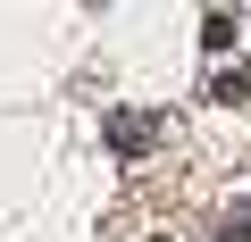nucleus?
Instances as JSON below:
<instances>
[{"instance_id": "obj_1", "label": "nucleus", "mask_w": 251, "mask_h": 242, "mask_svg": "<svg viewBox=\"0 0 251 242\" xmlns=\"http://www.w3.org/2000/svg\"><path fill=\"white\" fill-rule=\"evenodd\" d=\"M159 134H168V117H159V109H109V117H100V142H109L117 159H143Z\"/></svg>"}, {"instance_id": "obj_4", "label": "nucleus", "mask_w": 251, "mask_h": 242, "mask_svg": "<svg viewBox=\"0 0 251 242\" xmlns=\"http://www.w3.org/2000/svg\"><path fill=\"white\" fill-rule=\"evenodd\" d=\"M151 242H168V234H151Z\"/></svg>"}, {"instance_id": "obj_2", "label": "nucleus", "mask_w": 251, "mask_h": 242, "mask_svg": "<svg viewBox=\"0 0 251 242\" xmlns=\"http://www.w3.org/2000/svg\"><path fill=\"white\" fill-rule=\"evenodd\" d=\"M209 92H218V100H251V75H243V67H218Z\"/></svg>"}, {"instance_id": "obj_3", "label": "nucleus", "mask_w": 251, "mask_h": 242, "mask_svg": "<svg viewBox=\"0 0 251 242\" xmlns=\"http://www.w3.org/2000/svg\"><path fill=\"white\" fill-rule=\"evenodd\" d=\"M218 242H251V200H234V209L218 217Z\"/></svg>"}]
</instances>
